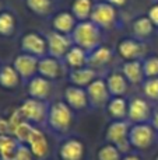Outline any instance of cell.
I'll use <instances>...</instances> for the list:
<instances>
[{
	"mask_svg": "<svg viewBox=\"0 0 158 160\" xmlns=\"http://www.w3.org/2000/svg\"><path fill=\"white\" fill-rule=\"evenodd\" d=\"M132 37L134 38L140 39L143 42H147L151 41V39L156 37V32H157V28L156 25L151 22V20L147 17V14L144 16H139L132 21Z\"/></svg>",
	"mask_w": 158,
	"mask_h": 160,
	"instance_id": "obj_16",
	"label": "cell"
},
{
	"mask_svg": "<svg viewBox=\"0 0 158 160\" xmlns=\"http://www.w3.org/2000/svg\"><path fill=\"white\" fill-rule=\"evenodd\" d=\"M49 105L50 104L48 101L28 97L27 100L22 101V104L18 107V110L21 112L22 118L27 122L35 125V127H41V125H46Z\"/></svg>",
	"mask_w": 158,
	"mask_h": 160,
	"instance_id": "obj_5",
	"label": "cell"
},
{
	"mask_svg": "<svg viewBox=\"0 0 158 160\" xmlns=\"http://www.w3.org/2000/svg\"><path fill=\"white\" fill-rule=\"evenodd\" d=\"M70 37L73 44L83 48L87 52H91L102 44V30L95 25L91 20L78 21Z\"/></svg>",
	"mask_w": 158,
	"mask_h": 160,
	"instance_id": "obj_2",
	"label": "cell"
},
{
	"mask_svg": "<svg viewBox=\"0 0 158 160\" xmlns=\"http://www.w3.org/2000/svg\"><path fill=\"white\" fill-rule=\"evenodd\" d=\"M154 160H158V153L156 155V158H154Z\"/></svg>",
	"mask_w": 158,
	"mask_h": 160,
	"instance_id": "obj_40",
	"label": "cell"
},
{
	"mask_svg": "<svg viewBox=\"0 0 158 160\" xmlns=\"http://www.w3.org/2000/svg\"><path fill=\"white\" fill-rule=\"evenodd\" d=\"M16 30V18L10 11H2L0 13V35L11 37Z\"/></svg>",
	"mask_w": 158,
	"mask_h": 160,
	"instance_id": "obj_31",
	"label": "cell"
},
{
	"mask_svg": "<svg viewBox=\"0 0 158 160\" xmlns=\"http://www.w3.org/2000/svg\"><path fill=\"white\" fill-rule=\"evenodd\" d=\"M158 142V132L153 128L150 122L143 124H132L129 131V143L132 150L142 152L153 148Z\"/></svg>",
	"mask_w": 158,
	"mask_h": 160,
	"instance_id": "obj_3",
	"label": "cell"
},
{
	"mask_svg": "<svg viewBox=\"0 0 158 160\" xmlns=\"http://www.w3.org/2000/svg\"><path fill=\"white\" fill-rule=\"evenodd\" d=\"M123 153L111 143H104L97 150V160H122Z\"/></svg>",
	"mask_w": 158,
	"mask_h": 160,
	"instance_id": "obj_30",
	"label": "cell"
},
{
	"mask_svg": "<svg viewBox=\"0 0 158 160\" xmlns=\"http://www.w3.org/2000/svg\"><path fill=\"white\" fill-rule=\"evenodd\" d=\"M27 93L31 98L48 101L52 93V82L36 75L27 82Z\"/></svg>",
	"mask_w": 158,
	"mask_h": 160,
	"instance_id": "obj_17",
	"label": "cell"
},
{
	"mask_svg": "<svg viewBox=\"0 0 158 160\" xmlns=\"http://www.w3.org/2000/svg\"><path fill=\"white\" fill-rule=\"evenodd\" d=\"M114 55L115 52L111 47L101 44L94 51L88 52V66L95 70L104 69V68H106L112 62Z\"/></svg>",
	"mask_w": 158,
	"mask_h": 160,
	"instance_id": "obj_19",
	"label": "cell"
},
{
	"mask_svg": "<svg viewBox=\"0 0 158 160\" xmlns=\"http://www.w3.org/2000/svg\"><path fill=\"white\" fill-rule=\"evenodd\" d=\"M122 160H144V159H143V156L140 155L139 152H136V150H130V152H128V153L123 155Z\"/></svg>",
	"mask_w": 158,
	"mask_h": 160,
	"instance_id": "obj_38",
	"label": "cell"
},
{
	"mask_svg": "<svg viewBox=\"0 0 158 160\" xmlns=\"http://www.w3.org/2000/svg\"><path fill=\"white\" fill-rule=\"evenodd\" d=\"M130 122L128 119L122 121H111L105 129V142L116 146L120 152L125 153L130 152L132 148L129 143V131H130Z\"/></svg>",
	"mask_w": 158,
	"mask_h": 160,
	"instance_id": "obj_4",
	"label": "cell"
},
{
	"mask_svg": "<svg viewBox=\"0 0 158 160\" xmlns=\"http://www.w3.org/2000/svg\"><path fill=\"white\" fill-rule=\"evenodd\" d=\"M94 7L92 0H74L72 3V13L77 18V21H86L90 20Z\"/></svg>",
	"mask_w": 158,
	"mask_h": 160,
	"instance_id": "obj_28",
	"label": "cell"
},
{
	"mask_svg": "<svg viewBox=\"0 0 158 160\" xmlns=\"http://www.w3.org/2000/svg\"><path fill=\"white\" fill-rule=\"evenodd\" d=\"M28 10L36 16H48L52 11V0H25Z\"/></svg>",
	"mask_w": 158,
	"mask_h": 160,
	"instance_id": "obj_32",
	"label": "cell"
},
{
	"mask_svg": "<svg viewBox=\"0 0 158 160\" xmlns=\"http://www.w3.org/2000/svg\"><path fill=\"white\" fill-rule=\"evenodd\" d=\"M157 2H158V0H157Z\"/></svg>",
	"mask_w": 158,
	"mask_h": 160,
	"instance_id": "obj_42",
	"label": "cell"
},
{
	"mask_svg": "<svg viewBox=\"0 0 158 160\" xmlns=\"http://www.w3.org/2000/svg\"><path fill=\"white\" fill-rule=\"evenodd\" d=\"M147 17L151 20V22L156 25V28L158 30V2H156L154 4H151L150 7H148Z\"/></svg>",
	"mask_w": 158,
	"mask_h": 160,
	"instance_id": "obj_35",
	"label": "cell"
},
{
	"mask_svg": "<svg viewBox=\"0 0 158 160\" xmlns=\"http://www.w3.org/2000/svg\"><path fill=\"white\" fill-rule=\"evenodd\" d=\"M153 102H150L144 96H133L129 98L128 105V121L130 124H143L150 122Z\"/></svg>",
	"mask_w": 158,
	"mask_h": 160,
	"instance_id": "obj_9",
	"label": "cell"
},
{
	"mask_svg": "<svg viewBox=\"0 0 158 160\" xmlns=\"http://www.w3.org/2000/svg\"><path fill=\"white\" fill-rule=\"evenodd\" d=\"M21 49L24 53H30L36 58L48 55V42L46 37L38 32H27L21 39Z\"/></svg>",
	"mask_w": 158,
	"mask_h": 160,
	"instance_id": "obj_13",
	"label": "cell"
},
{
	"mask_svg": "<svg viewBox=\"0 0 158 160\" xmlns=\"http://www.w3.org/2000/svg\"><path fill=\"white\" fill-rule=\"evenodd\" d=\"M63 101L72 108L74 112L78 111H84L90 108L88 96H87V90L78 86H67L63 94Z\"/></svg>",
	"mask_w": 158,
	"mask_h": 160,
	"instance_id": "obj_14",
	"label": "cell"
},
{
	"mask_svg": "<svg viewBox=\"0 0 158 160\" xmlns=\"http://www.w3.org/2000/svg\"><path fill=\"white\" fill-rule=\"evenodd\" d=\"M77 18L73 16L72 11H60L58 13L55 17H53V30L56 32H62L66 34V35H70L74 30V27L77 25Z\"/></svg>",
	"mask_w": 158,
	"mask_h": 160,
	"instance_id": "obj_25",
	"label": "cell"
},
{
	"mask_svg": "<svg viewBox=\"0 0 158 160\" xmlns=\"http://www.w3.org/2000/svg\"><path fill=\"white\" fill-rule=\"evenodd\" d=\"M63 62L70 70L88 66V52L77 45H73L63 58Z\"/></svg>",
	"mask_w": 158,
	"mask_h": 160,
	"instance_id": "obj_24",
	"label": "cell"
},
{
	"mask_svg": "<svg viewBox=\"0 0 158 160\" xmlns=\"http://www.w3.org/2000/svg\"><path fill=\"white\" fill-rule=\"evenodd\" d=\"M150 124L153 125V128L158 132V102H157V104H153V111H151Z\"/></svg>",
	"mask_w": 158,
	"mask_h": 160,
	"instance_id": "obj_36",
	"label": "cell"
},
{
	"mask_svg": "<svg viewBox=\"0 0 158 160\" xmlns=\"http://www.w3.org/2000/svg\"><path fill=\"white\" fill-rule=\"evenodd\" d=\"M20 80L21 78L13 65H4L0 68V87L6 90H14L18 87Z\"/></svg>",
	"mask_w": 158,
	"mask_h": 160,
	"instance_id": "obj_26",
	"label": "cell"
},
{
	"mask_svg": "<svg viewBox=\"0 0 158 160\" xmlns=\"http://www.w3.org/2000/svg\"><path fill=\"white\" fill-rule=\"evenodd\" d=\"M128 105L129 100L126 97H111L105 107L106 115L111 118V121L128 119Z\"/></svg>",
	"mask_w": 158,
	"mask_h": 160,
	"instance_id": "obj_22",
	"label": "cell"
},
{
	"mask_svg": "<svg viewBox=\"0 0 158 160\" xmlns=\"http://www.w3.org/2000/svg\"><path fill=\"white\" fill-rule=\"evenodd\" d=\"M63 72V68H62V61L53 58L50 55H45L42 58H39L38 62V75L42 78L48 79V80H55L59 79Z\"/></svg>",
	"mask_w": 158,
	"mask_h": 160,
	"instance_id": "obj_20",
	"label": "cell"
},
{
	"mask_svg": "<svg viewBox=\"0 0 158 160\" xmlns=\"http://www.w3.org/2000/svg\"><path fill=\"white\" fill-rule=\"evenodd\" d=\"M104 2H106V3H109V4L115 6L116 8H119V7H123V6L128 4L129 0H104Z\"/></svg>",
	"mask_w": 158,
	"mask_h": 160,
	"instance_id": "obj_39",
	"label": "cell"
},
{
	"mask_svg": "<svg viewBox=\"0 0 158 160\" xmlns=\"http://www.w3.org/2000/svg\"><path fill=\"white\" fill-rule=\"evenodd\" d=\"M0 135H11L8 118H0Z\"/></svg>",
	"mask_w": 158,
	"mask_h": 160,
	"instance_id": "obj_37",
	"label": "cell"
},
{
	"mask_svg": "<svg viewBox=\"0 0 158 160\" xmlns=\"http://www.w3.org/2000/svg\"><path fill=\"white\" fill-rule=\"evenodd\" d=\"M86 90H87V96H88L90 108H94V110L105 108L108 101L111 100V93L108 90L105 78L98 76L91 84L87 86Z\"/></svg>",
	"mask_w": 158,
	"mask_h": 160,
	"instance_id": "obj_11",
	"label": "cell"
},
{
	"mask_svg": "<svg viewBox=\"0 0 158 160\" xmlns=\"http://www.w3.org/2000/svg\"><path fill=\"white\" fill-rule=\"evenodd\" d=\"M98 70L92 69L90 66H84L80 69H73L69 72V82L73 86L86 88L88 84H91L95 79L98 78Z\"/></svg>",
	"mask_w": 158,
	"mask_h": 160,
	"instance_id": "obj_23",
	"label": "cell"
},
{
	"mask_svg": "<svg viewBox=\"0 0 158 160\" xmlns=\"http://www.w3.org/2000/svg\"><path fill=\"white\" fill-rule=\"evenodd\" d=\"M13 160H35L34 158L32 152L30 150V148L27 146V145H20L18 150H17L16 156L13 158Z\"/></svg>",
	"mask_w": 158,
	"mask_h": 160,
	"instance_id": "obj_34",
	"label": "cell"
},
{
	"mask_svg": "<svg viewBox=\"0 0 158 160\" xmlns=\"http://www.w3.org/2000/svg\"><path fill=\"white\" fill-rule=\"evenodd\" d=\"M105 82L109 93H111V97H125L126 93L129 91V87H130V84L123 76V73L120 72V69L111 70L106 73Z\"/></svg>",
	"mask_w": 158,
	"mask_h": 160,
	"instance_id": "obj_18",
	"label": "cell"
},
{
	"mask_svg": "<svg viewBox=\"0 0 158 160\" xmlns=\"http://www.w3.org/2000/svg\"><path fill=\"white\" fill-rule=\"evenodd\" d=\"M38 62L39 58L36 56L30 55V53H21L14 58L13 66L20 75V78L28 82L34 76L38 75Z\"/></svg>",
	"mask_w": 158,
	"mask_h": 160,
	"instance_id": "obj_15",
	"label": "cell"
},
{
	"mask_svg": "<svg viewBox=\"0 0 158 160\" xmlns=\"http://www.w3.org/2000/svg\"><path fill=\"white\" fill-rule=\"evenodd\" d=\"M20 145L16 136L0 135V160H13Z\"/></svg>",
	"mask_w": 158,
	"mask_h": 160,
	"instance_id": "obj_27",
	"label": "cell"
},
{
	"mask_svg": "<svg viewBox=\"0 0 158 160\" xmlns=\"http://www.w3.org/2000/svg\"><path fill=\"white\" fill-rule=\"evenodd\" d=\"M148 53L147 42H143L134 37L122 38L116 45V55L123 62L128 61H139L143 59Z\"/></svg>",
	"mask_w": 158,
	"mask_h": 160,
	"instance_id": "obj_7",
	"label": "cell"
},
{
	"mask_svg": "<svg viewBox=\"0 0 158 160\" xmlns=\"http://www.w3.org/2000/svg\"><path fill=\"white\" fill-rule=\"evenodd\" d=\"M46 42H48V55L53 56V58L59 59V61H63V58L69 52V49L74 45L70 35L56 32V31L48 34Z\"/></svg>",
	"mask_w": 158,
	"mask_h": 160,
	"instance_id": "obj_12",
	"label": "cell"
},
{
	"mask_svg": "<svg viewBox=\"0 0 158 160\" xmlns=\"http://www.w3.org/2000/svg\"><path fill=\"white\" fill-rule=\"evenodd\" d=\"M0 13H2V2H0Z\"/></svg>",
	"mask_w": 158,
	"mask_h": 160,
	"instance_id": "obj_41",
	"label": "cell"
},
{
	"mask_svg": "<svg viewBox=\"0 0 158 160\" xmlns=\"http://www.w3.org/2000/svg\"><path fill=\"white\" fill-rule=\"evenodd\" d=\"M76 122L74 111L63 101L59 100L49 105V112H48L46 127L52 133L58 136H67L72 132Z\"/></svg>",
	"mask_w": 158,
	"mask_h": 160,
	"instance_id": "obj_1",
	"label": "cell"
},
{
	"mask_svg": "<svg viewBox=\"0 0 158 160\" xmlns=\"http://www.w3.org/2000/svg\"><path fill=\"white\" fill-rule=\"evenodd\" d=\"M146 79L158 78V53H147L142 59Z\"/></svg>",
	"mask_w": 158,
	"mask_h": 160,
	"instance_id": "obj_33",
	"label": "cell"
},
{
	"mask_svg": "<svg viewBox=\"0 0 158 160\" xmlns=\"http://www.w3.org/2000/svg\"><path fill=\"white\" fill-rule=\"evenodd\" d=\"M142 96H144L153 104L158 102V78H148L144 79L142 83Z\"/></svg>",
	"mask_w": 158,
	"mask_h": 160,
	"instance_id": "obj_29",
	"label": "cell"
},
{
	"mask_svg": "<svg viewBox=\"0 0 158 160\" xmlns=\"http://www.w3.org/2000/svg\"><path fill=\"white\" fill-rule=\"evenodd\" d=\"M90 20L95 25H98L101 30L114 28L118 24V8L104 0H100V2L94 3Z\"/></svg>",
	"mask_w": 158,
	"mask_h": 160,
	"instance_id": "obj_8",
	"label": "cell"
},
{
	"mask_svg": "<svg viewBox=\"0 0 158 160\" xmlns=\"http://www.w3.org/2000/svg\"><path fill=\"white\" fill-rule=\"evenodd\" d=\"M120 72L132 86H142L144 82V69H143V62L142 59L139 61H128L123 62L120 66Z\"/></svg>",
	"mask_w": 158,
	"mask_h": 160,
	"instance_id": "obj_21",
	"label": "cell"
},
{
	"mask_svg": "<svg viewBox=\"0 0 158 160\" xmlns=\"http://www.w3.org/2000/svg\"><path fill=\"white\" fill-rule=\"evenodd\" d=\"M22 145H27L35 160H46L50 155V145L46 135L39 127H32Z\"/></svg>",
	"mask_w": 158,
	"mask_h": 160,
	"instance_id": "obj_10",
	"label": "cell"
},
{
	"mask_svg": "<svg viewBox=\"0 0 158 160\" xmlns=\"http://www.w3.org/2000/svg\"><path fill=\"white\" fill-rule=\"evenodd\" d=\"M56 155L59 160H84L87 156V145L80 136L67 135L60 141Z\"/></svg>",
	"mask_w": 158,
	"mask_h": 160,
	"instance_id": "obj_6",
	"label": "cell"
}]
</instances>
